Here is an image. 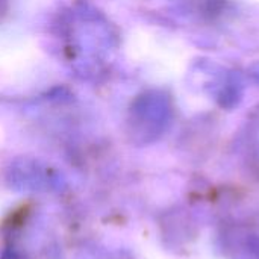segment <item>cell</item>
Segmentation results:
<instances>
[{"label":"cell","mask_w":259,"mask_h":259,"mask_svg":"<svg viewBox=\"0 0 259 259\" xmlns=\"http://www.w3.org/2000/svg\"><path fill=\"white\" fill-rule=\"evenodd\" d=\"M173 117L170 97L164 91H147L138 96L129 111V124L140 141H153L165 132Z\"/></svg>","instance_id":"1"},{"label":"cell","mask_w":259,"mask_h":259,"mask_svg":"<svg viewBox=\"0 0 259 259\" xmlns=\"http://www.w3.org/2000/svg\"><path fill=\"white\" fill-rule=\"evenodd\" d=\"M214 94L223 108H234L243 96V80L235 71H223L214 82Z\"/></svg>","instance_id":"2"},{"label":"cell","mask_w":259,"mask_h":259,"mask_svg":"<svg viewBox=\"0 0 259 259\" xmlns=\"http://www.w3.org/2000/svg\"><path fill=\"white\" fill-rule=\"evenodd\" d=\"M234 259H259V240L255 235H237L231 244Z\"/></svg>","instance_id":"3"},{"label":"cell","mask_w":259,"mask_h":259,"mask_svg":"<svg viewBox=\"0 0 259 259\" xmlns=\"http://www.w3.org/2000/svg\"><path fill=\"white\" fill-rule=\"evenodd\" d=\"M247 149L253 165L259 170V111L247 129Z\"/></svg>","instance_id":"4"},{"label":"cell","mask_w":259,"mask_h":259,"mask_svg":"<svg viewBox=\"0 0 259 259\" xmlns=\"http://www.w3.org/2000/svg\"><path fill=\"white\" fill-rule=\"evenodd\" d=\"M3 8H5V0H0V14L3 12Z\"/></svg>","instance_id":"5"}]
</instances>
